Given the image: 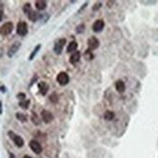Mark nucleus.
I'll use <instances>...</instances> for the list:
<instances>
[{
  "mask_svg": "<svg viewBox=\"0 0 158 158\" xmlns=\"http://www.w3.org/2000/svg\"><path fill=\"white\" fill-rule=\"evenodd\" d=\"M14 28V24L13 22H6L0 27V35L2 36H7V35L11 34Z\"/></svg>",
  "mask_w": 158,
  "mask_h": 158,
  "instance_id": "obj_1",
  "label": "nucleus"
},
{
  "mask_svg": "<svg viewBox=\"0 0 158 158\" xmlns=\"http://www.w3.org/2000/svg\"><path fill=\"white\" fill-rule=\"evenodd\" d=\"M17 33L20 36H25L28 33V27L25 22H20L17 25Z\"/></svg>",
  "mask_w": 158,
  "mask_h": 158,
  "instance_id": "obj_2",
  "label": "nucleus"
},
{
  "mask_svg": "<svg viewBox=\"0 0 158 158\" xmlns=\"http://www.w3.org/2000/svg\"><path fill=\"white\" fill-rule=\"evenodd\" d=\"M9 136H10V138H11L12 140H13V142L15 143V145L17 146V147H22V146H23V145H24V141H23V139L20 136H19V135H16L15 133L14 132H11L10 131L9 133Z\"/></svg>",
  "mask_w": 158,
  "mask_h": 158,
  "instance_id": "obj_3",
  "label": "nucleus"
},
{
  "mask_svg": "<svg viewBox=\"0 0 158 158\" xmlns=\"http://www.w3.org/2000/svg\"><path fill=\"white\" fill-rule=\"evenodd\" d=\"M57 80L60 86H66L69 83L68 74L65 72H60L57 77Z\"/></svg>",
  "mask_w": 158,
  "mask_h": 158,
  "instance_id": "obj_4",
  "label": "nucleus"
},
{
  "mask_svg": "<svg viewBox=\"0 0 158 158\" xmlns=\"http://www.w3.org/2000/svg\"><path fill=\"white\" fill-rule=\"evenodd\" d=\"M66 44V39L64 38H62V39H59L57 43L54 44V51L57 54H60L61 51L63 50V48H64V46Z\"/></svg>",
  "mask_w": 158,
  "mask_h": 158,
  "instance_id": "obj_5",
  "label": "nucleus"
},
{
  "mask_svg": "<svg viewBox=\"0 0 158 158\" xmlns=\"http://www.w3.org/2000/svg\"><path fill=\"white\" fill-rule=\"evenodd\" d=\"M20 42H15V43H14L11 47H10L8 51H7V55H8L9 57H13L14 55L17 54V51L20 50Z\"/></svg>",
  "mask_w": 158,
  "mask_h": 158,
  "instance_id": "obj_6",
  "label": "nucleus"
},
{
  "mask_svg": "<svg viewBox=\"0 0 158 158\" xmlns=\"http://www.w3.org/2000/svg\"><path fill=\"white\" fill-rule=\"evenodd\" d=\"M104 26H105L104 20H97L96 22L93 23L92 30L94 31V32L99 33V32H101V31L104 29Z\"/></svg>",
  "mask_w": 158,
  "mask_h": 158,
  "instance_id": "obj_7",
  "label": "nucleus"
},
{
  "mask_svg": "<svg viewBox=\"0 0 158 158\" xmlns=\"http://www.w3.org/2000/svg\"><path fill=\"white\" fill-rule=\"evenodd\" d=\"M29 146H30V149H32V151L36 154H39L42 152V146L40 145V143H38L37 141H35V140L30 141Z\"/></svg>",
  "mask_w": 158,
  "mask_h": 158,
  "instance_id": "obj_8",
  "label": "nucleus"
},
{
  "mask_svg": "<svg viewBox=\"0 0 158 158\" xmlns=\"http://www.w3.org/2000/svg\"><path fill=\"white\" fill-rule=\"evenodd\" d=\"M87 45H88V49L91 51L96 50L99 47V40L96 37H90L88 41H87Z\"/></svg>",
  "mask_w": 158,
  "mask_h": 158,
  "instance_id": "obj_9",
  "label": "nucleus"
},
{
  "mask_svg": "<svg viewBox=\"0 0 158 158\" xmlns=\"http://www.w3.org/2000/svg\"><path fill=\"white\" fill-rule=\"evenodd\" d=\"M41 115H42V119H43L46 123H49V122H51L52 119H54V115H52V114L47 110L42 111Z\"/></svg>",
  "mask_w": 158,
  "mask_h": 158,
  "instance_id": "obj_10",
  "label": "nucleus"
},
{
  "mask_svg": "<svg viewBox=\"0 0 158 158\" xmlns=\"http://www.w3.org/2000/svg\"><path fill=\"white\" fill-rule=\"evenodd\" d=\"M38 88L40 90V93L42 95H46V94L48 93L49 89H50V86L46 82H41L38 83Z\"/></svg>",
  "mask_w": 158,
  "mask_h": 158,
  "instance_id": "obj_11",
  "label": "nucleus"
},
{
  "mask_svg": "<svg viewBox=\"0 0 158 158\" xmlns=\"http://www.w3.org/2000/svg\"><path fill=\"white\" fill-rule=\"evenodd\" d=\"M80 59V51H76L75 52H73L72 55L70 57V63H72V64H76V63H78Z\"/></svg>",
  "mask_w": 158,
  "mask_h": 158,
  "instance_id": "obj_12",
  "label": "nucleus"
},
{
  "mask_svg": "<svg viewBox=\"0 0 158 158\" xmlns=\"http://www.w3.org/2000/svg\"><path fill=\"white\" fill-rule=\"evenodd\" d=\"M115 89H117L119 93H122V92H124V91H125V83L120 80H118L115 82Z\"/></svg>",
  "mask_w": 158,
  "mask_h": 158,
  "instance_id": "obj_13",
  "label": "nucleus"
},
{
  "mask_svg": "<svg viewBox=\"0 0 158 158\" xmlns=\"http://www.w3.org/2000/svg\"><path fill=\"white\" fill-rule=\"evenodd\" d=\"M35 7H36V9L39 10V11H43V10L47 8V2H46L45 0H37V1L35 2Z\"/></svg>",
  "mask_w": 158,
  "mask_h": 158,
  "instance_id": "obj_14",
  "label": "nucleus"
},
{
  "mask_svg": "<svg viewBox=\"0 0 158 158\" xmlns=\"http://www.w3.org/2000/svg\"><path fill=\"white\" fill-rule=\"evenodd\" d=\"M27 17H28V19L31 20V22H36V20L40 17L39 14H38L37 12L33 11V10H31V11L27 14Z\"/></svg>",
  "mask_w": 158,
  "mask_h": 158,
  "instance_id": "obj_15",
  "label": "nucleus"
},
{
  "mask_svg": "<svg viewBox=\"0 0 158 158\" xmlns=\"http://www.w3.org/2000/svg\"><path fill=\"white\" fill-rule=\"evenodd\" d=\"M77 48H78V44H77V42L72 41L67 47V52H75L77 51Z\"/></svg>",
  "mask_w": 158,
  "mask_h": 158,
  "instance_id": "obj_16",
  "label": "nucleus"
},
{
  "mask_svg": "<svg viewBox=\"0 0 158 158\" xmlns=\"http://www.w3.org/2000/svg\"><path fill=\"white\" fill-rule=\"evenodd\" d=\"M40 49H41V45H40V44L37 45L36 47H35V49L32 51V52H31L30 55H29V60H33L34 57H36V54H38V51H40Z\"/></svg>",
  "mask_w": 158,
  "mask_h": 158,
  "instance_id": "obj_17",
  "label": "nucleus"
},
{
  "mask_svg": "<svg viewBox=\"0 0 158 158\" xmlns=\"http://www.w3.org/2000/svg\"><path fill=\"white\" fill-rule=\"evenodd\" d=\"M115 117V113L112 111H106L104 114V118L106 119V120H112V119H114Z\"/></svg>",
  "mask_w": 158,
  "mask_h": 158,
  "instance_id": "obj_18",
  "label": "nucleus"
},
{
  "mask_svg": "<svg viewBox=\"0 0 158 158\" xmlns=\"http://www.w3.org/2000/svg\"><path fill=\"white\" fill-rule=\"evenodd\" d=\"M29 104H30V101L28 99H25V100H22L20 102V107L22 108L23 110H27L29 107Z\"/></svg>",
  "mask_w": 158,
  "mask_h": 158,
  "instance_id": "obj_19",
  "label": "nucleus"
},
{
  "mask_svg": "<svg viewBox=\"0 0 158 158\" xmlns=\"http://www.w3.org/2000/svg\"><path fill=\"white\" fill-rule=\"evenodd\" d=\"M16 117L22 122H25L27 120V115L22 114V113H17L16 114Z\"/></svg>",
  "mask_w": 158,
  "mask_h": 158,
  "instance_id": "obj_20",
  "label": "nucleus"
},
{
  "mask_svg": "<svg viewBox=\"0 0 158 158\" xmlns=\"http://www.w3.org/2000/svg\"><path fill=\"white\" fill-rule=\"evenodd\" d=\"M50 101L51 102V103H57L58 102V95L55 92L51 93V96H50Z\"/></svg>",
  "mask_w": 158,
  "mask_h": 158,
  "instance_id": "obj_21",
  "label": "nucleus"
},
{
  "mask_svg": "<svg viewBox=\"0 0 158 158\" xmlns=\"http://www.w3.org/2000/svg\"><path fill=\"white\" fill-rule=\"evenodd\" d=\"M31 10H32V8H31V5H30V3H26V4H24L23 6V12L25 15H27Z\"/></svg>",
  "mask_w": 158,
  "mask_h": 158,
  "instance_id": "obj_22",
  "label": "nucleus"
},
{
  "mask_svg": "<svg viewBox=\"0 0 158 158\" xmlns=\"http://www.w3.org/2000/svg\"><path fill=\"white\" fill-rule=\"evenodd\" d=\"M83 30H85V24L82 23V24H80V25L76 28V32L77 33H83Z\"/></svg>",
  "mask_w": 158,
  "mask_h": 158,
  "instance_id": "obj_23",
  "label": "nucleus"
},
{
  "mask_svg": "<svg viewBox=\"0 0 158 158\" xmlns=\"http://www.w3.org/2000/svg\"><path fill=\"white\" fill-rule=\"evenodd\" d=\"M31 119H32V121H33V123L34 124H36V125H38V124H40V120H39V118H38V117L36 115H35L34 113H33V115H32V117H31Z\"/></svg>",
  "mask_w": 158,
  "mask_h": 158,
  "instance_id": "obj_24",
  "label": "nucleus"
},
{
  "mask_svg": "<svg viewBox=\"0 0 158 158\" xmlns=\"http://www.w3.org/2000/svg\"><path fill=\"white\" fill-rule=\"evenodd\" d=\"M17 99H20V101H22V100H25V98H26V95L24 93H19L17 95Z\"/></svg>",
  "mask_w": 158,
  "mask_h": 158,
  "instance_id": "obj_25",
  "label": "nucleus"
},
{
  "mask_svg": "<svg viewBox=\"0 0 158 158\" xmlns=\"http://www.w3.org/2000/svg\"><path fill=\"white\" fill-rule=\"evenodd\" d=\"M101 5H102V3L101 2H99V3H96V4L95 5H94L93 6V11H97V10L98 9H100L101 8Z\"/></svg>",
  "mask_w": 158,
  "mask_h": 158,
  "instance_id": "obj_26",
  "label": "nucleus"
},
{
  "mask_svg": "<svg viewBox=\"0 0 158 158\" xmlns=\"http://www.w3.org/2000/svg\"><path fill=\"white\" fill-rule=\"evenodd\" d=\"M0 91H3V92H5V91H6V87L5 86H0Z\"/></svg>",
  "mask_w": 158,
  "mask_h": 158,
  "instance_id": "obj_27",
  "label": "nucleus"
},
{
  "mask_svg": "<svg viewBox=\"0 0 158 158\" xmlns=\"http://www.w3.org/2000/svg\"><path fill=\"white\" fill-rule=\"evenodd\" d=\"M2 17H3V12L1 11V10H0V22L2 20Z\"/></svg>",
  "mask_w": 158,
  "mask_h": 158,
  "instance_id": "obj_28",
  "label": "nucleus"
},
{
  "mask_svg": "<svg viewBox=\"0 0 158 158\" xmlns=\"http://www.w3.org/2000/svg\"><path fill=\"white\" fill-rule=\"evenodd\" d=\"M2 114V102L0 101V115Z\"/></svg>",
  "mask_w": 158,
  "mask_h": 158,
  "instance_id": "obj_29",
  "label": "nucleus"
},
{
  "mask_svg": "<svg viewBox=\"0 0 158 158\" xmlns=\"http://www.w3.org/2000/svg\"><path fill=\"white\" fill-rule=\"evenodd\" d=\"M23 158H31V157H30V156H28V155H24V156H23Z\"/></svg>",
  "mask_w": 158,
  "mask_h": 158,
  "instance_id": "obj_30",
  "label": "nucleus"
},
{
  "mask_svg": "<svg viewBox=\"0 0 158 158\" xmlns=\"http://www.w3.org/2000/svg\"><path fill=\"white\" fill-rule=\"evenodd\" d=\"M10 156H11L12 158H15V157H14V155H12V154H10Z\"/></svg>",
  "mask_w": 158,
  "mask_h": 158,
  "instance_id": "obj_31",
  "label": "nucleus"
}]
</instances>
